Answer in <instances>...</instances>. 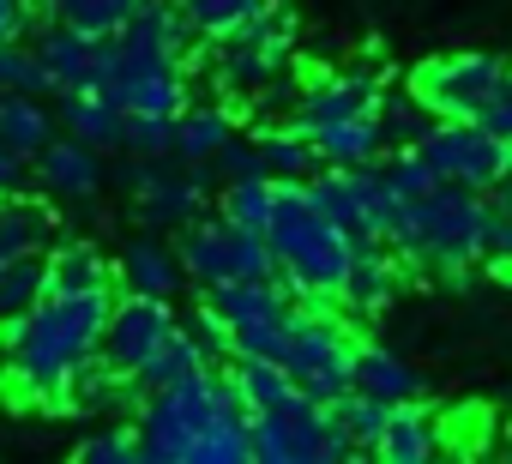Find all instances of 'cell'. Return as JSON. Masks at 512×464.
<instances>
[{
  "label": "cell",
  "mask_w": 512,
  "mask_h": 464,
  "mask_svg": "<svg viewBox=\"0 0 512 464\" xmlns=\"http://www.w3.org/2000/svg\"><path fill=\"white\" fill-rule=\"evenodd\" d=\"M133 428L151 464H253V416L217 368L145 392Z\"/></svg>",
  "instance_id": "obj_1"
},
{
  "label": "cell",
  "mask_w": 512,
  "mask_h": 464,
  "mask_svg": "<svg viewBox=\"0 0 512 464\" xmlns=\"http://www.w3.org/2000/svg\"><path fill=\"white\" fill-rule=\"evenodd\" d=\"M115 290H49L25 320L7 326V380L31 404H67L73 380L103 356Z\"/></svg>",
  "instance_id": "obj_2"
},
{
  "label": "cell",
  "mask_w": 512,
  "mask_h": 464,
  "mask_svg": "<svg viewBox=\"0 0 512 464\" xmlns=\"http://www.w3.org/2000/svg\"><path fill=\"white\" fill-rule=\"evenodd\" d=\"M488 211H494L488 193L434 181L428 193H416V199L398 205L386 242H392L398 260L416 266V272L464 278L470 266H482V248H488Z\"/></svg>",
  "instance_id": "obj_3"
},
{
  "label": "cell",
  "mask_w": 512,
  "mask_h": 464,
  "mask_svg": "<svg viewBox=\"0 0 512 464\" xmlns=\"http://www.w3.org/2000/svg\"><path fill=\"white\" fill-rule=\"evenodd\" d=\"M266 242L278 260V278L296 290V302H338L344 278H350V254L356 242L302 193V181H284L278 211L266 223Z\"/></svg>",
  "instance_id": "obj_4"
},
{
  "label": "cell",
  "mask_w": 512,
  "mask_h": 464,
  "mask_svg": "<svg viewBox=\"0 0 512 464\" xmlns=\"http://www.w3.org/2000/svg\"><path fill=\"white\" fill-rule=\"evenodd\" d=\"M290 55H296V19L272 0L247 25H235L229 37L211 43V79L241 103H253V97H290L296 103V85H284Z\"/></svg>",
  "instance_id": "obj_5"
},
{
  "label": "cell",
  "mask_w": 512,
  "mask_h": 464,
  "mask_svg": "<svg viewBox=\"0 0 512 464\" xmlns=\"http://www.w3.org/2000/svg\"><path fill=\"white\" fill-rule=\"evenodd\" d=\"M284 368L308 398L338 404L356 386V332L326 302H296L290 308V338H284Z\"/></svg>",
  "instance_id": "obj_6"
},
{
  "label": "cell",
  "mask_w": 512,
  "mask_h": 464,
  "mask_svg": "<svg viewBox=\"0 0 512 464\" xmlns=\"http://www.w3.org/2000/svg\"><path fill=\"white\" fill-rule=\"evenodd\" d=\"M175 260H181V278H193L199 290H217V284H235V278H278L266 229H247L223 211L217 217L199 211L193 223H181Z\"/></svg>",
  "instance_id": "obj_7"
},
{
  "label": "cell",
  "mask_w": 512,
  "mask_h": 464,
  "mask_svg": "<svg viewBox=\"0 0 512 464\" xmlns=\"http://www.w3.org/2000/svg\"><path fill=\"white\" fill-rule=\"evenodd\" d=\"M253 458L260 464H344L362 452H356L350 428L332 416V404L296 392L290 404L253 416Z\"/></svg>",
  "instance_id": "obj_8"
},
{
  "label": "cell",
  "mask_w": 512,
  "mask_h": 464,
  "mask_svg": "<svg viewBox=\"0 0 512 464\" xmlns=\"http://www.w3.org/2000/svg\"><path fill=\"white\" fill-rule=\"evenodd\" d=\"M97 91H109L127 115H181L193 103V67H187V55H163V49L109 37Z\"/></svg>",
  "instance_id": "obj_9"
},
{
  "label": "cell",
  "mask_w": 512,
  "mask_h": 464,
  "mask_svg": "<svg viewBox=\"0 0 512 464\" xmlns=\"http://www.w3.org/2000/svg\"><path fill=\"white\" fill-rule=\"evenodd\" d=\"M302 193L344 229L350 242H386L392 236V217H398V193L386 187V175H380V157L374 163H350V169H332V163H320L308 181H302Z\"/></svg>",
  "instance_id": "obj_10"
},
{
  "label": "cell",
  "mask_w": 512,
  "mask_h": 464,
  "mask_svg": "<svg viewBox=\"0 0 512 464\" xmlns=\"http://www.w3.org/2000/svg\"><path fill=\"white\" fill-rule=\"evenodd\" d=\"M422 163L434 169V181L452 187H476V193H500L506 169H512V139L488 133L482 121H434L416 139Z\"/></svg>",
  "instance_id": "obj_11"
},
{
  "label": "cell",
  "mask_w": 512,
  "mask_h": 464,
  "mask_svg": "<svg viewBox=\"0 0 512 464\" xmlns=\"http://www.w3.org/2000/svg\"><path fill=\"white\" fill-rule=\"evenodd\" d=\"M500 73H506L500 55H476V49L440 55V61H422V67L410 73V97H416L434 121H476L482 103H488V91L500 85Z\"/></svg>",
  "instance_id": "obj_12"
},
{
  "label": "cell",
  "mask_w": 512,
  "mask_h": 464,
  "mask_svg": "<svg viewBox=\"0 0 512 464\" xmlns=\"http://www.w3.org/2000/svg\"><path fill=\"white\" fill-rule=\"evenodd\" d=\"M181 332V314L169 308V296H133L121 290L115 308H109V326H103V368L127 374L139 386V368Z\"/></svg>",
  "instance_id": "obj_13"
},
{
  "label": "cell",
  "mask_w": 512,
  "mask_h": 464,
  "mask_svg": "<svg viewBox=\"0 0 512 464\" xmlns=\"http://www.w3.org/2000/svg\"><path fill=\"white\" fill-rule=\"evenodd\" d=\"M211 163H187V169H169V157H133L127 169V193H133V211L145 223H163V229H181L205 211L211 199Z\"/></svg>",
  "instance_id": "obj_14"
},
{
  "label": "cell",
  "mask_w": 512,
  "mask_h": 464,
  "mask_svg": "<svg viewBox=\"0 0 512 464\" xmlns=\"http://www.w3.org/2000/svg\"><path fill=\"white\" fill-rule=\"evenodd\" d=\"M380 97H386V79H380V67H338V73H314L308 85H296L290 121H296V127L314 139L320 127H338V121L380 115Z\"/></svg>",
  "instance_id": "obj_15"
},
{
  "label": "cell",
  "mask_w": 512,
  "mask_h": 464,
  "mask_svg": "<svg viewBox=\"0 0 512 464\" xmlns=\"http://www.w3.org/2000/svg\"><path fill=\"white\" fill-rule=\"evenodd\" d=\"M103 55H109V37H91V31H79V25H67V19H55V25L37 37L43 85H49L55 97H67V91H97Z\"/></svg>",
  "instance_id": "obj_16"
},
{
  "label": "cell",
  "mask_w": 512,
  "mask_h": 464,
  "mask_svg": "<svg viewBox=\"0 0 512 464\" xmlns=\"http://www.w3.org/2000/svg\"><path fill=\"white\" fill-rule=\"evenodd\" d=\"M398 290H404V260H398V248H392V242H356L350 278H344L338 302H344L356 320H374L380 308L398 302Z\"/></svg>",
  "instance_id": "obj_17"
},
{
  "label": "cell",
  "mask_w": 512,
  "mask_h": 464,
  "mask_svg": "<svg viewBox=\"0 0 512 464\" xmlns=\"http://www.w3.org/2000/svg\"><path fill=\"white\" fill-rule=\"evenodd\" d=\"M103 151L97 145H85V139H73V133H55L37 157H31V175H37V187L49 193V199H91L97 187H103V163H97Z\"/></svg>",
  "instance_id": "obj_18"
},
{
  "label": "cell",
  "mask_w": 512,
  "mask_h": 464,
  "mask_svg": "<svg viewBox=\"0 0 512 464\" xmlns=\"http://www.w3.org/2000/svg\"><path fill=\"white\" fill-rule=\"evenodd\" d=\"M55 205L49 199H25V193H0V266L19 254H49L55 248Z\"/></svg>",
  "instance_id": "obj_19"
},
{
  "label": "cell",
  "mask_w": 512,
  "mask_h": 464,
  "mask_svg": "<svg viewBox=\"0 0 512 464\" xmlns=\"http://www.w3.org/2000/svg\"><path fill=\"white\" fill-rule=\"evenodd\" d=\"M434 452H440V416H434L422 398L392 404L386 434L374 440V458H386V464H428Z\"/></svg>",
  "instance_id": "obj_20"
},
{
  "label": "cell",
  "mask_w": 512,
  "mask_h": 464,
  "mask_svg": "<svg viewBox=\"0 0 512 464\" xmlns=\"http://www.w3.org/2000/svg\"><path fill=\"white\" fill-rule=\"evenodd\" d=\"M350 392H368L380 404H410V398H422V374L386 344H356V386Z\"/></svg>",
  "instance_id": "obj_21"
},
{
  "label": "cell",
  "mask_w": 512,
  "mask_h": 464,
  "mask_svg": "<svg viewBox=\"0 0 512 464\" xmlns=\"http://www.w3.org/2000/svg\"><path fill=\"white\" fill-rule=\"evenodd\" d=\"M61 127L97 151H121V127H127V109L109 97V91H67L61 97Z\"/></svg>",
  "instance_id": "obj_22"
},
{
  "label": "cell",
  "mask_w": 512,
  "mask_h": 464,
  "mask_svg": "<svg viewBox=\"0 0 512 464\" xmlns=\"http://www.w3.org/2000/svg\"><path fill=\"white\" fill-rule=\"evenodd\" d=\"M235 133H241L235 109H223V103H187L175 115V157L181 163H211Z\"/></svg>",
  "instance_id": "obj_23"
},
{
  "label": "cell",
  "mask_w": 512,
  "mask_h": 464,
  "mask_svg": "<svg viewBox=\"0 0 512 464\" xmlns=\"http://www.w3.org/2000/svg\"><path fill=\"white\" fill-rule=\"evenodd\" d=\"M229 386L241 392L247 416L278 410V404H290V398L302 392V386L290 380V368H284V362H272V356H229Z\"/></svg>",
  "instance_id": "obj_24"
},
{
  "label": "cell",
  "mask_w": 512,
  "mask_h": 464,
  "mask_svg": "<svg viewBox=\"0 0 512 464\" xmlns=\"http://www.w3.org/2000/svg\"><path fill=\"white\" fill-rule=\"evenodd\" d=\"M253 145H260V163H266L272 181H308V175L320 169V151H314V139H308L296 121L260 127V133H253Z\"/></svg>",
  "instance_id": "obj_25"
},
{
  "label": "cell",
  "mask_w": 512,
  "mask_h": 464,
  "mask_svg": "<svg viewBox=\"0 0 512 464\" xmlns=\"http://www.w3.org/2000/svg\"><path fill=\"white\" fill-rule=\"evenodd\" d=\"M115 284L133 290V296H175L181 290V260L175 248H157V242H133L115 266Z\"/></svg>",
  "instance_id": "obj_26"
},
{
  "label": "cell",
  "mask_w": 512,
  "mask_h": 464,
  "mask_svg": "<svg viewBox=\"0 0 512 464\" xmlns=\"http://www.w3.org/2000/svg\"><path fill=\"white\" fill-rule=\"evenodd\" d=\"M0 139L19 157H37L55 139V121L43 109V91H0Z\"/></svg>",
  "instance_id": "obj_27"
},
{
  "label": "cell",
  "mask_w": 512,
  "mask_h": 464,
  "mask_svg": "<svg viewBox=\"0 0 512 464\" xmlns=\"http://www.w3.org/2000/svg\"><path fill=\"white\" fill-rule=\"evenodd\" d=\"M49 296V254H19L0 266V326L25 320Z\"/></svg>",
  "instance_id": "obj_28"
},
{
  "label": "cell",
  "mask_w": 512,
  "mask_h": 464,
  "mask_svg": "<svg viewBox=\"0 0 512 464\" xmlns=\"http://www.w3.org/2000/svg\"><path fill=\"white\" fill-rule=\"evenodd\" d=\"M115 272L97 242H55L49 248V290H109Z\"/></svg>",
  "instance_id": "obj_29"
},
{
  "label": "cell",
  "mask_w": 512,
  "mask_h": 464,
  "mask_svg": "<svg viewBox=\"0 0 512 464\" xmlns=\"http://www.w3.org/2000/svg\"><path fill=\"white\" fill-rule=\"evenodd\" d=\"M278 193H284V181H272V175H241V181H223L217 211L247 223V229H266L272 211H278Z\"/></svg>",
  "instance_id": "obj_30"
},
{
  "label": "cell",
  "mask_w": 512,
  "mask_h": 464,
  "mask_svg": "<svg viewBox=\"0 0 512 464\" xmlns=\"http://www.w3.org/2000/svg\"><path fill=\"white\" fill-rule=\"evenodd\" d=\"M205 368H217L199 344H193V332L181 326L145 368H139V392H157V386H175V380H193V374H205Z\"/></svg>",
  "instance_id": "obj_31"
},
{
  "label": "cell",
  "mask_w": 512,
  "mask_h": 464,
  "mask_svg": "<svg viewBox=\"0 0 512 464\" xmlns=\"http://www.w3.org/2000/svg\"><path fill=\"white\" fill-rule=\"evenodd\" d=\"M175 7H181V19L193 25L199 43H217V37H229L235 25H247L260 7H272V0H175Z\"/></svg>",
  "instance_id": "obj_32"
},
{
  "label": "cell",
  "mask_w": 512,
  "mask_h": 464,
  "mask_svg": "<svg viewBox=\"0 0 512 464\" xmlns=\"http://www.w3.org/2000/svg\"><path fill=\"white\" fill-rule=\"evenodd\" d=\"M428 127H434V115H428V109L410 97V85L380 97V139H386V151H410V145H416Z\"/></svg>",
  "instance_id": "obj_33"
},
{
  "label": "cell",
  "mask_w": 512,
  "mask_h": 464,
  "mask_svg": "<svg viewBox=\"0 0 512 464\" xmlns=\"http://www.w3.org/2000/svg\"><path fill=\"white\" fill-rule=\"evenodd\" d=\"M49 7H55V19H67L91 37H115L139 13V0H49Z\"/></svg>",
  "instance_id": "obj_34"
},
{
  "label": "cell",
  "mask_w": 512,
  "mask_h": 464,
  "mask_svg": "<svg viewBox=\"0 0 512 464\" xmlns=\"http://www.w3.org/2000/svg\"><path fill=\"white\" fill-rule=\"evenodd\" d=\"M332 416L350 428L356 452H362V458H374V440L386 434V416H392V404H380V398H368V392H344V398L332 404Z\"/></svg>",
  "instance_id": "obj_35"
},
{
  "label": "cell",
  "mask_w": 512,
  "mask_h": 464,
  "mask_svg": "<svg viewBox=\"0 0 512 464\" xmlns=\"http://www.w3.org/2000/svg\"><path fill=\"white\" fill-rule=\"evenodd\" d=\"M121 151L127 157H175V115H127Z\"/></svg>",
  "instance_id": "obj_36"
},
{
  "label": "cell",
  "mask_w": 512,
  "mask_h": 464,
  "mask_svg": "<svg viewBox=\"0 0 512 464\" xmlns=\"http://www.w3.org/2000/svg\"><path fill=\"white\" fill-rule=\"evenodd\" d=\"M139 428L121 422V428H103L91 440H79V464H139Z\"/></svg>",
  "instance_id": "obj_37"
},
{
  "label": "cell",
  "mask_w": 512,
  "mask_h": 464,
  "mask_svg": "<svg viewBox=\"0 0 512 464\" xmlns=\"http://www.w3.org/2000/svg\"><path fill=\"white\" fill-rule=\"evenodd\" d=\"M380 175H386V187L398 193V205L434 187V169L422 163V151H416V145H410V151H386V163H380Z\"/></svg>",
  "instance_id": "obj_38"
},
{
  "label": "cell",
  "mask_w": 512,
  "mask_h": 464,
  "mask_svg": "<svg viewBox=\"0 0 512 464\" xmlns=\"http://www.w3.org/2000/svg\"><path fill=\"white\" fill-rule=\"evenodd\" d=\"M0 91H49L43 85V61L25 43H0Z\"/></svg>",
  "instance_id": "obj_39"
},
{
  "label": "cell",
  "mask_w": 512,
  "mask_h": 464,
  "mask_svg": "<svg viewBox=\"0 0 512 464\" xmlns=\"http://www.w3.org/2000/svg\"><path fill=\"white\" fill-rule=\"evenodd\" d=\"M482 266H494L500 278H512V199H500L488 211V248H482Z\"/></svg>",
  "instance_id": "obj_40"
},
{
  "label": "cell",
  "mask_w": 512,
  "mask_h": 464,
  "mask_svg": "<svg viewBox=\"0 0 512 464\" xmlns=\"http://www.w3.org/2000/svg\"><path fill=\"white\" fill-rule=\"evenodd\" d=\"M181 326L193 332V344H199V350H205L211 362H229V326H223V314H217L211 302H205V308H193V314H187Z\"/></svg>",
  "instance_id": "obj_41"
},
{
  "label": "cell",
  "mask_w": 512,
  "mask_h": 464,
  "mask_svg": "<svg viewBox=\"0 0 512 464\" xmlns=\"http://www.w3.org/2000/svg\"><path fill=\"white\" fill-rule=\"evenodd\" d=\"M211 169H217V181H241V175H266V163H260V145L253 139H229L217 157H211Z\"/></svg>",
  "instance_id": "obj_42"
},
{
  "label": "cell",
  "mask_w": 512,
  "mask_h": 464,
  "mask_svg": "<svg viewBox=\"0 0 512 464\" xmlns=\"http://www.w3.org/2000/svg\"><path fill=\"white\" fill-rule=\"evenodd\" d=\"M488 133H500V139H512V67L500 73V85L488 91V103H482V115H476Z\"/></svg>",
  "instance_id": "obj_43"
},
{
  "label": "cell",
  "mask_w": 512,
  "mask_h": 464,
  "mask_svg": "<svg viewBox=\"0 0 512 464\" xmlns=\"http://www.w3.org/2000/svg\"><path fill=\"white\" fill-rule=\"evenodd\" d=\"M25 175H31V157H19L7 139H0V193H19Z\"/></svg>",
  "instance_id": "obj_44"
},
{
  "label": "cell",
  "mask_w": 512,
  "mask_h": 464,
  "mask_svg": "<svg viewBox=\"0 0 512 464\" xmlns=\"http://www.w3.org/2000/svg\"><path fill=\"white\" fill-rule=\"evenodd\" d=\"M31 25V0H0V43H19Z\"/></svg>",
  "instance_id": "obj_45"
},
{
  "label": "cell",
  "mask_w": 512,
  "mask_h": 464,
  "mask_svg": "<svg viewBox=\"0 0 512 464\" xmlns=\"http://www.w3.org/2000/svg\"><path fill=\"white\" fill-rule=\"evenodd\" d=\"M500 199H512V169H506V181H500Z\"/></svg>",
  "instance_id": "obj_46"
},
{
  "label": "cell",
  "mask_w": 512,
  "mask_h": 464,
  "mask_svg": "<svg viewBox=\"0 0 512 464\" xmlns=\"http://www.w3.org/2000/svg\"><path fill=\"white\" fill-rule=\"evenodd\" d=\"M31 7H49V0H31Z\"/></svg>",
  "instance_id": "obj_47"
}]
</instances>
